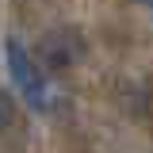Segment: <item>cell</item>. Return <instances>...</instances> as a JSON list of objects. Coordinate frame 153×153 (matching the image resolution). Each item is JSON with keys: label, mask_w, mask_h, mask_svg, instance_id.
Instances as JSON below:
<instances>
[{"label": "cell", "mask_w": 153, "mask_h": 153, "mask_svg": "<svg viewBox=\"0 0 153 153\" xmlns=\"http://www.w3.org/2000/svg\"><path fill=\"white\" fill-rule=\"evenodd\" d=\"M134 4H146V8H153V0H134Z\"/></svg>", "instance_id": "cell-4"}, {"label": "cell", "mask_w": 153, "mask_h": 153, "mask_svg": "<svg viewBox=\"0 0 153 153\" xmlns=\"http://www.w3.org/2000/svg\"><path fill=\"white\" fill-rule=\"evenodd\" d=\"M12 123H16V96H12V92H4V88H0V134L8 130Z\"/></svg>", "instance_id": "cell-3"}, {"label": "cell", "mask_w": 153, "mask_h": 153, "mask_svg": "<svg viewBox=\"0 0 153 153\" xmlns=\"http://www.w3.org/2000/svg\"><path fill=\"white\" fill-rule=\"evenodd\" d=\"M69 35H73V31H54V35H46L42 42H38V57L35 61L50 65V69H69V65L76 61V54H80V50H69V46H65Z\"/></svg>", "instance_id": "cell-2"}, {"label": "cell", "mask_w": 153, "mask_h": 153, "mask_svg": "<svg viewBox=\"0 0 153 153\" xmlns=\"http://www.w3.org/2000/svg\"><path fill=\"white\" fill-rule=\"evenodd\" d=\"M4 61H8V76H12V84L19 88V96H23L38 115H50L57 103H61L57 88L50 84V76L42 73V65L35 61V54H31L19 38H8V42H4Z\"/></svg>", "instance_id": "cell-1"}]
</instances>
